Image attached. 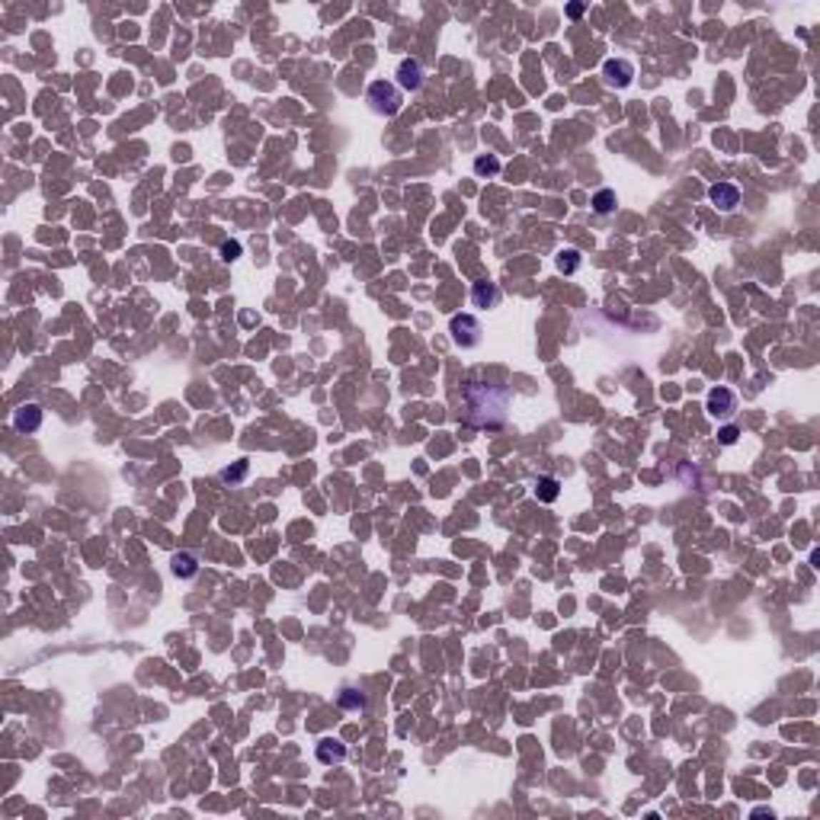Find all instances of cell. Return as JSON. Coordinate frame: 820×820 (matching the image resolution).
Listing matches in <instances>:
<instances>
[{"label": "cell", "instance_id": "277c9868", "mask_svg": "<svg viewBox=\"0 0 820 820\" xmlns=\"http://www.w3.org/2000/svg\"><path fill=\"white\" fill-rule=\"evenodd\" d=\"M603 77H606V84H609V87L625 90L628 84L634 81V64L625 61V58H609V61L603 64Z\"/></svg>", "mask_w": 820, "mask_h": 820}, {"label": "cell", "instance_id": "3957f363", "mask_svg": "<svg viewBox=\"0 0 820 820\" xmlns=\"http://www.w3.org/2000/svg\"><path fill=\"white\" fill-rule=\"evenodd\" d=\"M449 334H452V343L461 349H471L481 343V324L474 314H455L449 321Z\"/></svg>", "mask_w": 820, "mask_h": 820}, {"label": "cell", "instance_id": "ba28073f", "mask_svg": "<svg viewBox=\"0 0 820 820\" xmlns=\"http://www.w3.org/2000/svg\"><path fill=\"white\" fill-rule=\"evenodd\" d=\"M709 199L715 202L721 211H734L740 205V189L734 186V183H715V186L709 189Z\"/></svg>", "mask_w": 820, "mask_h": 820}, {"label": "cell", "instance_id": "2e32d148", "mask_svg": "<svg viewBox=\"0 0 820 820\" xmlns=\"http://www.w3.org/2000/svg\"><path fill=\"white\" fill-rule=\"evenodd\" d=\"M612 209H615V193L612 189H599V193L593 196V211H596V215H609Z\"/></svg>", "mask_w": 820, "mask_h": 820}, {"label": "cell", "instance_id": "ffe728a7", "mask_svg": "<svg viewBox=\"0 0 820 820\" xmlns=\"http://www.w3.org/2000/svg\"><path fill=\"white\" fill-rule=\"evenodd\" d=\"M580 13H584V4H571V6H567V16H574V19H577Z\"/></svg>", "mask_w": 820, "mask_h": 820}, {"label": "cell", "instance_id": "30bf717a", "mask_svg": "<svg viewBox=\"0 0 820 820\" xmlns=\"http://www.w3.org/2000/svg\"><path fill=\"white\" fill-rule=\"evenodd\" d=\"M317 759H321L324 766L343 763V759H346V746H343L340 740H334V737H324L321 744H317Z\"/></svg>", "mask_w": 820, "mask_h": 820}, {"label": "cell", "instance_id": "5b68a950", "mask_svg": "<svg viewBox=\"0 0 820 820\" xmlns=\"http://www.w3.org/2000/svg\"><path fill=\"white\" fill-rule=\"evenodd\" d=\"M705 410H709L715 420H727V416H734V410H737V398H734L731 388H711Z\"/></svg>", "mask_w": 820, "mask_h": 820}, {"label": "cell", "instance_id": "8992f818", "mask_svg": "<svg viewBox=\"0 0 820 820\" xmlns=\"http://www.w3.org/2000/svg\"><path fill=\"white\" fill-rule=\"evenodd\" d=\"M398 87L401 90H420L423 87V68L416 58H404V61L398 64Z\"/></svg>", "mask_w": 820, "mask_h": 820}, {"label": "cell", "instance_id": "7a4b0ae2", "mask_svg": "<svg viewBox=\"0 0 820 820\" xmlns=\"http://www.w3.org/2000/svg\"><path fill=\"white\" fill-rule=\"evenodd\" d=\"M369 106H372V112H379V116H398L401 112V90L394 87V84L388 81H375L369 84V94H366Z\"/></svg>", "mask_w": 820, "mask_h": 820}, {"label": "cell", "instance_id": "ac0fdd59", "mask_svg": "<svg viewBox=\"0 0 820 820\" xmlns=\"http://www.w3.org/2000/svg\"><path fill=\"white\" fill-rule=\"evenodd\" d=\"M237 256H241V244H237V241H224V244H221V260H224V263H234Z\"/></svg>", "mask_w": 820, "mask_h": 820}, {"label": "cell", "instance_id": "9c48e42d", "mask_svg": "<svg viewBox=\"0 0 820 820\" xmlns=\"http://www.w3.org/2000/svg\"><path fill=\"white\" fill-rule=\"evenodd\" d=\"M471 301H474V308H497L500 305V286L497 282H487V279L474 282Z\"/></svg>", "mask_w": 820, "mask_h": 820}, {"label": "cell", "instance_id": "5bb4252c", "mask_svg": "<svg viewBox=\"0 0 820 820\" xmlns=\"http://www.w3.org/2000/svg\"><path fill=\"white\" fill-rule=\"evenodd\" d=\"M247 471H250V461L241 459V461H234L231 468H224V471H221V481H224V484H241V481L247 478Z\"/></svg>", "mask_w": 820, "mask_h": 820}, {"label": "cell", "instance_id": "52a82bcc", "mask_svg": "<svg viewBox=\"0 0 820 820\" xmlns=\"http://www.w3.org/2000/svg\"><path fill=\"white\" fill-rule=\"evenodd\" d=\"M13 426L19 429V433H39V426H42V407L39 404H23L13 414Z\"/></svg>", "mask_w": 820, "mask_h": 820}, {"label": "cell", "instance_id": "e0dca14e", "mask_svg": "<svg viewBox=\"0 0 820 820\" xmlns=\"http://www.w3.org/2000/svg\"><path fill=\"white\" fill-rule=\"evenodd\" d=\"M366 705H369V702H366V696H362V692H356V689H343V692H340V709H359V711H362Z\"/></svg>", "mask_w": 820, "mask_h": 820}, {"label": "cell", "instance_id": "9a60e30c", "mask_svg": "<svg viewBox=\"0 0 820 820\" xmlns=\"http://www.w3.org/2000/svg\"><path fill=\"white\" fill-rule=\"evenodd\" d=\"M577 266H580V250H574V247L561 250V254H558V269H561V273L571 276V273H577Z\"/></svg>", "mask_w": 820, "mask_h": 820}, {"label": "cell", "instance_id": "8fae6325", "mask_svg": "<svg viewBox=\"0 0 820 820\" xmlns=\"http://www.w3.org/2000/svg\"><path fill=\"white\" fill-rule=\"evenodd\" d=\"M170 571H174V577L189 580V577H196V574H199V561H196L189 551H180V554H174V558H170Z\"/></svg>", "mask_w": 820, "mask_h": 820}, {"label": "cell", "instance_id": "7c38bea8", "mask_svg": "<svg viewBox=\"0 0 820 820\" xmlns=\"http://www.w3.org/2000/svg\"><path fill=\"white\" fill-rule=\"evenodd\" d=\"M558 494H561V481H558V478H551V474H545V478H539V481H535V497H539V500H545V504H551V500H558Z\"/></svg>", "mask_w": 820, "mask_h": 820}, {"label": "cell", "instance_id": "6da1fadb", "mask_svg": "<svg viewBox=\"0 0 820 820\" xmlns=\"http://www.w3.org/2000/svg\"><path fill=\"white\" fill-rule=\"evenodd\" d=\"M468 410V423L478 429H497L506 423V410H510V391L500 385H484V381H471L461 394Z\"/></svg>", "mask_w": 820, "mask_h": 820}, {"label": "cell", "instance_id": "d6986e66", "mask_svg": "<svg viewBox=\"0 0 820 820\" xmlns=\"http://www.w3.org/2000/svg\"><path fill=\"white\" fill-rule=\"evenodd\" d=\"M737 436H740V429H737V426H724V429H718V442H721V446H734V442H737Z\"/></svg>", "mask_w": 820, "mask_h": 820}, {"label": "cell", "instance_id": "4fadbf2b", "mask_svg": "<svg viewBox=\"0 0 820 820\" xmlns=\"http://www.w3.org/2000/svg\"><path fill=\"white\" fill-rule=\"evenodd\" d=\"M474 174H478V176H497L500 174V157H494V154L474 157Z\"/></svg>", "mask_w": 820, "mask_h": 820}]
</instances>
